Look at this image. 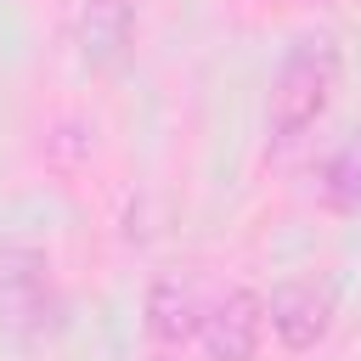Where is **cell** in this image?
<instances>
[{
  "label": "cell",
  "instance_id": "obj_1",
  "mask_svg": "<svg viewBox=\"0 0 361 361\" xmlns=\"http://www.w3.org/2000/svg\"><path fill=\"white\" fill-rule=\"evenodd\" d=\"M344 79V51L333 34H299L271 79V135L276 141H299L338 96Z\"/></svg>",
  "mask_w": 361,
  "mask_h": 361
},
{
  "label": "cell",
  "instance_id": "obj_2",
  "mask_svg": "<svg viewBox=\"0 0 361 361\" xmlns=\"http://www.w3.org/2000/svg\"><path fill=\"white\" fill-rule=\"evenodd\" d=\"M62 322V293L51 276V259L34 243L0 248V327L17 338H39Z\"/></svg>",
  "mask_w": 361,
  "mask_h": 361
},
{
  "label": "cell",
  "instance_id": "obj_3",
  "mask_svg": "<svg viewBox=\"0 0 361 361\" xmlns=\"http://www.w3.org/2000/svg\"><path fill=\"white\" fill-rule=\"evenodd\" d=\"M265 322L288 350H316L333 327V288L316 276H288L265 299Z\"/></svg>",
  "mask_w": 361,
  "mask_h": 361
},
{
  "label": "cell",
  "instance_id": "obj_4",
  "mask_svg": "<svg viewBox=\"0 0 361 361\" xmlns=\"http://www.w3.org/2000/svg\"><path fill=\"white\" fill-rule=\"evenodd\" d=\"M259 333H265V299L248 293V288L214 293L209 310H203V327H197L209 361H254Z\"/></svg>",
  "mask_w": 361,
  "mask_h": 361
},
{
  "label": "cell",
  "instance_id": "obj_5",
  "mask_svg": "<svg viewBox=\"0 0 361 361\" xmlns=\"http://www.w3.org/2000/svg\"><path fill=\"white\" fill-rule=\"evenodd\" d=\"M203 310H209V299H203L197 276H186V271H164V276L147 288V333H152L158 344L197 338Z\"/></svg>",
  "mask_w": 361,
  "mask_h": 361
},
{
  "label": "cell",
  "instance_id": "obj_6",
  "mask_svg": "<svg viewBox=\"0 0 361 361\" xmlns=\"http://www.w3.org/2000/svg\"><path fill=\"white\" fill-rule=\"evenodd\" d=\"M135 45V6L130 0H90L79 11V56L90 68H118Z\"/></svg>",
  "mask_w": 361,
  "mask_h": 361
},
{
  "label": "cell",
  "instance_id": "obj_7",
  "mask_svg": "<svg viewBox=\"0 0 361 361\" xmlns=\"http://www.w3.org/2000/svg\"><path fill=\"white\" fill-rule=\"evenodd\" d=\"M322 203L338 214L361 209V135H350L327 164H322Z\"/></svg>",
  "mask_w": 361,
  "mask_h": 361
}]
</instances>
